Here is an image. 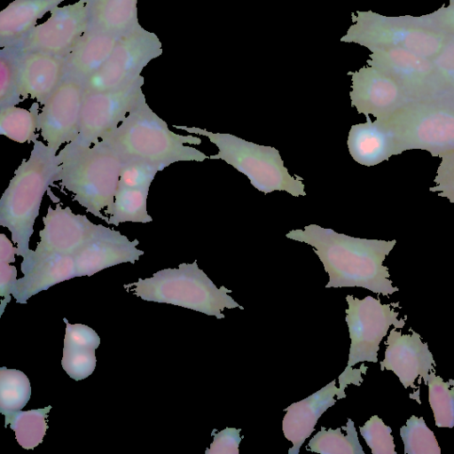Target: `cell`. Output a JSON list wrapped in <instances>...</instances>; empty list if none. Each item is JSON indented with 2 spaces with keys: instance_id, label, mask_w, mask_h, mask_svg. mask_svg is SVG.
<instances>
[{
  "instance_id": "obj_1",
  "label": "cell",
  "mask_w": 454,
  "mask_h": 454,
  "mask_svg": "<svg viewBox=\"0 0 454 454\" xmlns=\"http://www.w3.org/2000/svg\"><path fill=\"white\" fill-rule=\"evenodd\" d=\"M286 237L314 247L329 275L326 288L357 286L385 296L399 291L393 286L388 269L383 265L395 239L355 238L314 223L306 225L303 231L293 230Z\"/></svg>"
},
{
  "instance_id": "obj_2",
  "label": "cell",
  "mask_w": 454,
  "mask_h": 454,
  "mask_svg": "<svg viewBox=\"0 0 454 454\" xmlns=\"http://www.w3.org/2000/svg\"><path fill=\"white\" fill-rule=\"evenodd\" d=\"M60 161L56 151L43 141L34 142L27 159L14 172L0 199V225L8 229L18 255L30 252L29 241L43 195L59 181Z\"/></svg>"
},
{
  "instance_id": "obj_3",
  "label": "cell",
  "mask_w": 454,
  "mask_h": 454,
  "mask_svg": "<svg viewBox=\"0 0 454 454\" xmlns=\"http://www.w3.org/2000/svg\"><path fill=\"white\" fill-rule=\"evenodd\" d=\"M100 141L123 161L144 160L167 168L176 161H203L209 158L201 151L185 145H200V137L171 131L167 122L152 110L145 99Z\"/></svg>"
},
{
  "instance_id": "obj_4",
  "label": "cell",
  "mask_w": 454,
  "mask_h": 454,
  "mask_svg": "<svg viewBox=\"0 0 454 454\" xmlns=\"http://www.w3.org/2000/svg\"><path fill=\"white\" fill-rule=\"evenodd\" d=\"M59 182L73 200L106 221L102 211L114 200L123 160L100 140L91 146L67 143L58 153Z\"/></svg>"
},
{
  "instance_id": "obj_5",
  "label": "cell",
  "mask_w": 454,
  "mask_h": 454,
  "mask_svg": "<svg viewBox=\"0 0 454 454\" xmlns=\"http://www.w3.org/2000/svg\"><path fill=\"white\" fill-rule=\"evenodd\" d=\"M127 291L142 300L181 306L216 318H224V309H244L222 286L216 287L207 274L192 263H181L155 272L153 277L124 285Z\"/></svg>"
},
{
  "instance_id": "obj_6",
  "label": "cell",
  "mask_w": 454,
  "mask_h": 454,
  "mask_svg": "<svg viewBox=\"0 0 454 454\" xmlns=\"http://www.w3.org/2000/svg\"><path fill=\"white\" fill-rule=\"evenodd\" d=\"M173 127L207 137L219 149L218 153L210 155L209 159L223 160L247 176L258 191L265 194L286 191L294 197L306 195L303 178L289 174L278 149L246 141L229 133H213L197 127Z\"/></svg>"
},
{
  "instance_id": "obj_7",
  "label": "cell",
  "mask_w": 454,
  "mask_h": 454,
  "mask_svg": "<svg viewBox=\"0 0 454 454\" xmlns=\"http://www.w3.org/2000/svg\"><path fill=\"white\" fill-rule=\"evenodd\" d=\"M353 24L341 42L355 43L369 51L402 48L433 59L450 35L426 24L420 16H386L372 11L352 13Z\"/></svg>"
},
{
  "instance_id": "obj_8",
  "label": "cell",
  "mask_w": 454,
  "mask_h": 454,
  "mask_svg": "<svg viewBox=\"0 0 454 454\" xmlns=\"http://www.w3.org/2000/svg\"><path fill=\"white\" fill-rule=\"evenodd\" d=\"M346 301L348 307L345 320L351 343L347 367L338 378L341 388L348 384L361 385L362 374L366 373L368 367L364 364L359 369L352 367L360 362L377 363L380 343L389 327L403 328L407 318V316L397 318L399 312L395 308H400L399 302L382 304L380 299L371 295L362 300L347 295Z\"/></svg>"
},
{
  "instance_id": "obj_9",
  "label": "cell",
  "mask_w": 454,
  "mask_h": 454,
  "mask_svg": "<svg viewBox=\"0 0 454 454\" xmlns=\"http://www.w3.org/2000/svg\"><path fill=\"white\" fill-rule=\"evenodd\" d=\"M399 154L423 150L434 157L454 151V98L411 101L387 120Z\"/></svg>"
},
{
  "instance_id": "obj_10",
  "label": "cell",
  "mask_w": 454,
  "mask_h": 454,
  "mask_svg": "<svg viewBox=\"0 0 454 454\" xmlns=\"http://www.w3.org/2000/svg\"><path fill=\"white\" fill-rule=\"evenodd\" d=\"M163 52L156 34L140 27L120 37L104 66L82 83L84 93L116 90L132 82Z\"/></svg>"
},
{
  "instance_id": "obj_11",
  "label": "cell",
  "mask_w": 454,
  "mask_h": 454,
  "mask_svg": "<svg viewBox=\"0 0 454 454\" xmlns=\"http://www.w3.org/2000/svg\"><path fill=\"white\" fill-rule=\"evenodd\" d=\"M144 82L140 75L116 90L84 93L80 133L72 142L91 146L114 130L129 112L145 99L142 90Z\"/></svg>"
},
{
  "instance_id": "obj_12",
  "label": "cell",
  "mask_w": 454,
  "mask_h": 454,
  "mask_svg": "<svg viewBox=\"0 0 454 454\" xmlns=\"http://www.w3.org/2000/svg\"><path fill=\"white\" fill-rule=\"evenodd\" d=\"M43 228L35 250H30L20 264L26 274L37 262L54 254H74L88 241L109 231V227L93 223L86 215L74 214L69 207L57 204L48 207L43 217Z\"/></svg>"
},
{
  "instance_id": "obj_13",
  "label": "cell",
  "mask_w": 454,
  "mask_h": 454,
  "mask_svg": "<svg viewBox=\"0 0 454 454\" xmlns=\"http://www.w3.org/2000/svg\"><path fill=\"white\" fill-rule=\"evenodd\" d=\"M370 51L367 65L390 75L411 101L444 95L432 59L402 48H380Z\"/></svg>"
},
{
  "instance_id": "obj_14",
  "label": "cell",
  "mask_w": 454,
  "mask_h": 454,
  "mask_svg": "<svg viewBox=\"0 0 454 454\" xmlns=\"http://www.w3.org/2000/svg\"><path fill=\"white\" fill-rule=\"evenodd\" d=\"M51 16L9 48L16 52L41 51L65 59L88 30L84 0L51 11Z\"/></svg>"
},
{
  "instance_id": "obj_15",
  "label": "cell",
  "mask_w": 454,
  "mask_h": 454,
  "mask_svg": "<svg viewBox=\"0 0 454 454\" xmlns=\"http://www.w3.org/2000/svg\"><path fill=\"white\" fill-rule=\"evenodd\" d=\"M83 97L82 84L65 78L43 103L38 117L39 131L54 151L78 137Z\"/></svg>"
},
{
  "instance_id": "obj_16",
  "label": "cell",
  "mask_w": 454,
  "mask_h": 454,
  "mask_svg": "<svg viewBox=\"0 0 454 454\" xmlns=\"http://www.w3.org/2000/svg\"><path fill=\"white\" fill-rule=\"evenodd\" d=\"M351 75V106L359 114H372L377 120L387 121L411 100L401 86L382 70L367 65Z\"/></svg>"
},
{
  "instance_id": "obj_17",
  "label": "cell",
  "mask_w": 454,
  "mask_h": 454,
  "mask_svg": "<svg viewBox=\"0 0 454 454\" xmlns=\"http://www.w3.org/2000/svg\"><path fill=\"white\" fill-rule=\"evenodd\" d=\"M410 330L411 334H403L395 327L390 330L380 370L392 371L405 388H416L415 380L419 377V382L421 378L426 381L436 364L427 343L421 340L418 333Z\"/></svg>"
},
{
  "instance_id": "obj_18",
  "label": "cell",
  "mask_w": 454,
  "mask_h": 454,
  "mask_svg": "<svg viewBox=\"0 0 454 454\" xmlns=\"http://www.w3.org/2000/svg\"><path fill=\"white\" fill-rule=\"evenodd\" d=\"M20 92L23 99L31 98L42 106L65 79V59L41 51L16 52Z\"/></svg>"
},
{
  "instance_id": "obj_19",
  "label": "cell",
  "mask_w": 454,
  "mask_h": 454,
  "mask_svg": "<svg viewBox=\"0 0 454 454\" xmlns=\"http://www.w3.org/2000/svg\"><path fill=\"white\" fill-rule=\"evenodd\" d=\"M138 244L137 239L129 240L127 236L110 228L73 254L76 277H90L123 262L135 263L144 254L143 250L137 248Z\"/></svg>"
},
{
  "instance_id": "obj_20",
  "label": "cell",
  "mask_w": 454,
  "mask_h": 454,
  "mask_svg": "<svg viewBox=\"0 0 454 454\" xmlns=\"http://www.w3.org/2000/svg\"><path fill=\"white\" fill-rule=\"evenodd\" d=\"M336 380L313 393L308 397L295 402L286 408L282 420L284 436L293 443L288 454H298L304 442L312 434L315 426L322 414L336 403L345 398V389L337 387Z\"/></svg>"
},
{
  "instance_id": "obj_21",
  "label": "cell",
  "mask_w": 454,
  "mask_h": 454,
  "mask_svg": "<svg viewBox=\"0 0 454 454\" xmlns=\"http://www.w3.org/2000/svg\"><path fill=\"white\" fill-rule=\"evenodd\" d=\"M366 122L354 124L348 132L347 145L355 161L372 167L399 154L392 127L387 121H372L366 115Z\"/></svg>"
},
{
  "instance_id": "obj_22",
  "label": "cell",
  "mask_w": 454,
  "mask_h": 454,
  "mask_svg": "<svg viewBox=\"0 0 454 454\" xmlns=\"http://www.w3.org/2000/svg\"><path fill=\"white\" fill-rule=\"evenodd\" d=\"M119 38L87 31L64 59L65 78L82 84L104 66Z\"/></svg>"
},
{
  "instance_id": "obj_23",
  "label": "cell",
  "mask_w": 454,
  "mask_h": 454,
  "mask_svg": "<svg viewBox=\"0 0 454 454\" xmlns=\"http://www.w3.org/2000/svg\"><path fill=\"white\" fill-rule=\"evenodd\" d=\"M75 277L73 254L51 255L35 262L23 278L17 279L12 294L18 303L26 304L39 292Z\"/></svg>"
},
{
  "instance_id": "obj_24",
  "label": "cell",
  "mask_w": 454,
  "mask_h": 454,
  "mask_svg": "<svg viewBox=\"0 0 454 454\" xmlns=\"http://www.w3.org/2000/svg\"><path fill=\"white\" fill-rule=\"evenodd\" d=\"M88 30L118 37L134 32L140 27L137 0H84Z\"/></svg>"
},
{
  "instance_id": "obj_25",
  "label": "cell",
  "mask_w": 454,
  "mask_h": 454,
  "mask_svg": "<svg viewBox=\"0 0 454 454\" xmlns=\"http://www.w3.org/2000/svg\"><path fill=\"white\" fill-rule=\"evenodd\" d=\"M65 0H14L0 12V46L11 47Z\"/></svg>"
},
{
  "instance_id": "obj_26",
  "label": "cell",
  "mask_w": 454,
  "mask_h": 454,
  "mask_svg": "<svg viewBox=\"0 0 454 454\" xmlns=\"http://www.w3.org/2000/svg\"><path fill=\"white\" fill-rule=\"evenodd\" d=\"M149 188H117L114 202L105 209L108 215L106 222L110 225L118 226L120 223H142L153 221L147 212V197Z\"/></svg>"
},
{
  "instance_id": "obj_27",
  "label": "cell",
  "mask_w": 454,
  "mask_h": 454,
  "mask_svg": "<svg viewBox=\"0 0 454 454\" xmlns=\"http://www.w3.org/2000/svg\"><path fill=\"white\" fill-rule=\"evenodd\" d=\"M39 103L34 102L29 109L16 106L0 108V134L17 143L38 140Z\"/></svg>"
},
{
  "instance_id": "obj_28",
  "label": "cell",
  "mask_w": 454,
  "mask_h": 454,
  "mask_svg": "<svg viewBox=\"0 0 454 454\" xmlns=\"http://www.w3.org/2000/svg\"><path fill=\"white\" fill-rule=\"evenodd\" d=\"M307 450L321 454H364L351 419L336 429L321 427L309 442Z\"/></svg>"
},
{
  "instance_id": "obj_29",
  "label": "cell",
  "mask_w": 454,
  "mask_h": 454,
  "mask_svg": "<svg viewBox=\"0 0 454 454\" xmlns=\"http://www.w3.org/2000/svg\"><path fill=\"white\" fill-rule=\"evenodd\" d=\"M51 406L27 411L6 412L4 425H10L19 444L26 450H33L43 442L47 426V417Z\"/></svg>"
},
{
  "instance_id": "obj_30",
  "label": "cell",
  "mask_w": 454,
  "mask_h": 454,
  "mask_svg": "<svg viewBox=\"0 0 454 454\" xmlns=\"http://www.w3.org/2000/svg\"><path fill=\"white\" fill-rule=\"evenodd\" d=\"M428 387V402L433 411L435 426L452 428L454 427V380L444 381L430 371L425 381Z\"/></svg>"
},
{
  "instance_id": "obj_31",
  "label": "cell",
  "mask_w": 454,
  "mask_h": 454,
  "mask_svg": "<svg viewBox=\"0 0 454 454\" xmlns=\"http://www.w3.org/2000/svg\"><path fill=\"white\" fill-rule=\"evenodd\" d=\"M31 396L30 381L20 370L0 368V411H18L25 407Z\"/></svg>"
},
{
  "instance_id": "obj_32",
  "label": "cell",
  "mask_w": 454,
  "mask_h": 454,
  "mask_svg": "<svg viewBox=\"0 0 454 454\" xmlns=\"http://www.w3.org/2000/svg\"><path fill=\"white\" fill-rule=\"evenodd\" d=\"M405 454H441V448L434 432L423 417L412 415L400 428Z\"/></svg>"
},
{
  "instance_id": "obj_33",
  "label": "cell",
  "mask_w": 454,
  "mask_h": 454,
  "mask_svg": "<svg viewBox=\"0 0 454 454\" xmlns=\"http://www.w3.org/2000/svg\"><path fill=\"white\" fill-rule=\"evenodd\" d=\"M94 348L64 344L61 365L70 378L81 380L88 378L95 370Z\"/></svg>"
},
{
  "instance_id": "obj_34",
  "label": "cell",
  "mask_w": 454,
  "mask_h": 454,
  "mask_svg": "<svg viewBox=\"0 0 454 454\" xmlns=\"http://www.w3.org/2000/svg\"><path fill=\"white\" fill-rule=\"evenodd\" d=\"M18 81L16 61L6 48L0 50V108L22 102Z\"/></svg>"
},
{
  "instance_id": "obj_35",
  "label": "cell",
  "mask_w": 454,
  "mask_h": 454,
  "mask_svg": "<svg viewBox=\"0 0 454 454\" xmlns=\"http://www.w3.org/2000/svg\"><path fill=\"white\" fill-rule=\"evenodd\" d=\"M359 431L372 454H396L392 429L378 416H372Z\"/></svg>"
},
{
  "instance_id": "obj_36",
  "label": "cell",
  "mask_w": 454,
  "mask_h": 454,
  "mask_svg": "<svg viewBox=\"0 0 454 454\" xmlns=\"http://www.w3.org/2000/svg\"><path fill=\"white\" fill-rule=\"evenodd\" d=\"M166 167L144 160L123 161L119 186L127 188H150L156 174Z\"/></svg>"
},
{
  "instance_id": "obj_37",
  "label": "cell",
  "mask_w": 454,
  "mask_h": 454,
  "mask_svg": "<svg viewBox=\"0 0 454 454\" xmlns=\"http://www.w3.org/2000/svg\"><path fill=\"white\" fill-rule=\"evenodd\" d=\"M444 95L454 98V36L432 59Z\"/></svg>"
},
{
  "instance_id": "obj_38",
  "label": "cell",
  "mask_w": 454,
  "mask_h": 454,
  "mask_svg": "<svg viewBox=\"0 0 454 454\" xmlns=\"http://www.w3.org/2000/svg\"><path fill=\"white\" fill-rule=\"evenodd\" d=\"M441 158L436 176L434 179V186L429 188L430 192H437L450 203H454V151L448 153Z\"/></svg>"
},
{
  "instance_id": "obj_39",
  "label": "cell",
  "mask_w": 454,
  "mask_h": 454,
  "mask_svg": "<svg viewBox=\"0 0 454 454\" xmlns=\"http://www.w3.org/2000/svg\"><path fill=\"white\" fill-rule=\"evenodd\" d=\"M240 428L225 427L214 435L213 442L205 454H239V446L242 440Z\"/></svg>"
},
{
  "instance_id": "obj_40",
  "label": "cell",
  "mask_w": 454,
  "mask_h": 454,
  "mask_svg": "<svg viewBox=\"0 0 454 454\" xmlns=\"http://www.w3.org/2000/svg\"><path fill=\"white\" fill-rule=\"evenodd\" d=\"M63 321L67 325L64 344L94 348L99 346L100 338L92 328L82 324L71 325L67 318H64Z\"/></svg>"
},
{
  "instance_id": "obj_41",
  "label": "cell",
  "mask_w": 454,
  "mask_h": 454,
  "mask_svg": "<svg viewBox=\"0 0 454 454\" xmlns=\"http://www.w3.org/2000/svg\"><path fill=\"white\" fill-rule=\"evenodd\" d=\"M420 17L428 26L454 36V0L433 12L420 15Z\"/></svg>"
},
{
  "instance_id": "obj_42",
  "label": "cell",
  "mask_w": 454,
  "mask_h": 454,
  "mask_svg": "<svg viewBox=\"0 0 454 454\" xmlns=\"http://www.w3.org/2000/svg\"><path fill=\"white\" fill-rule=\"evenodd\" d=\"M17 270L15 266L0 262V316L3 315L5 306L11 301V294L17 281Z\"/></svg>"
},
{
  "instance_id": "obj_43",
  "label": "cell",
  "mask_w": 454,
  "mask_h": 454,
  "mask_svg": "<svg viewBox=\"0 0 454 454\" xmlns=\"http://www.w3.org/2000/svg\"><path fill=\"white\" fill-rule=\"evenodd\" d=\"M15 255H18V248L13 247L10 239L5 234H0V262H14Z\"/></svg>"
},
{
  "instance_id": "obj_44",
  "label": "cell",
  "mask_w": 454,
  "mask_h": 454,
  "mask_svg": "<svg viewBox=\"0 0 454 454\" xmlns=\"http://www.w3.org/2000/svg\"><path fill=\"white\" fill-rule=\"evenodd\" d=\"M451 1H453V0H448V2H451Z\"/></svg>"
}]
</instances>
